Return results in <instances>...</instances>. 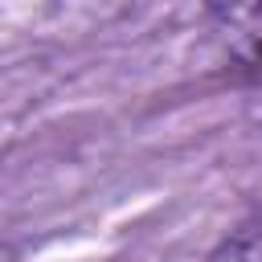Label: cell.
I'll use <instances>...</instances> for the list:
<instances>
[{"label":"cell","instance_id":"cell-1","mask_svg":"<svg viewBox=\"0 0 262 262\" xmlns=\"http://www.w3.org/2000/svg\"><path fill=\"white\" fill-rule=\"evenodd\" d=\"M205 262H258V217H246L242 225H233Z\"/></svg>","mask_w":262,"mask_h":262}]
</instances>
